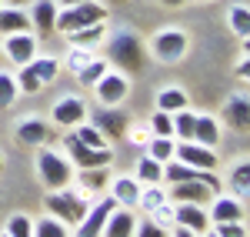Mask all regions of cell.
<instances>
[{
	"mask_svg": "<svg viewBox=\"0 0 250 237\" xmlns=\"http://www.w3.org/2000/svg\"><path fill=\"white\" fill-rule=\"evenodd\" d=\"M247 74H250V64H247V50H244V57H240V64H237V77L247 80Z\"/></svg>",
	"mask_w": 250,
	"mask_h": 237,
	"instance_id": "f6af8a7d",
	"label": "cell"
},
{
	"mask_svg": "<svg viewBox=\"0 0 250 237\" xmlns=\"http://www.w3.org/2000/svg\"><path fill=\"white\" fill-rule=\"evenodd\" d=\"M57 7H70V3H80V0H54Z\"/></svg>",
	"mask_w": 250,
	"mask_h": 237,
	"instance_id": "c3c4849f",
	"label": "cell"
},
{
	"mask_svg": "<svg viewBox=\"0 0 250 237\" xmlns=\"http://www.w3.org/2000/svg\"><path fill=\"white\" fill-rule=\"evenodd\" d=\"M0 167H3V154H0Z\"/></svg>",
	"mask_w": 250,
	"mask_h": 237,
	"instance_id": "f5cc1de1",
	"label": "cell"
},
{
	"mask_svg": "<svg viewBox=\"0 0 250 237\" xmlns=\"http://www.w3.org/2000/svg\"><path fill=\"white\" fill-rule=\"evenodd\" d=\"M204 237H217V234H213V231H204Z\"/></svg>",
	"mask_w": 250,
	"mask_h": 237,
	"instance_id": "f907efd6",
	"label": "cell"
},
{
	"mask_svg": "<svg viewBox=\"0 0 250 237\" xmlns=\"http://www.w3.org/2000/svg\"><path fill=\"white\" fill-rule=\"evenodd\" d=\"M90 124H94L107 140H120L127 134V127H130V117H127L124 110H117V107H107V110H97Z\"/></svg>",
	"mask_w": 250,
	"mask_h": 237,
	"instance_id": "4fadbf2b",
	"label": "cell"
},
{
	"mask_svg": "<svg viewBox=\"0 0 250 237\" xmlns=\"http://www.w3.org/2000/svg\"><path fill=\"white\" fill-rule=\"evenodd\" d=\"M3 54H7L10 64H17V67L30 64V60L37 57V34H34V30L7 34V37H3Z\"/></svg>",
	"mask_w": 250,
	"mask_h": 237,
	"instance_id": "8fae6325",
	"label": "cell"
},
{
	"mask_svg": "<svg viewBox=\"0 0 250 237\" xmlns=\"http://www.w3.org/2000/svg\"><path fill=\"white\" fill-rule=\"evenodd\" d=\"M114 207H117V200L110 197V194L100 197L97 204H90L87 214H83L80 224H77V237H100V231H104V224H107V217H110Z\"/></svg>",
	"mask_w": 250,
	"mask_h": 237,
	"instance_id": "30bf717a",
	"label": "cell"
},
{
	"mask_svg": "<svg viewBox=\"0 0 250 237\" xmlns=\"http://www.w3.org/2000/svg\"><path fill=\"white\" fill-rule=\"evenodd\" d=\"M197 144H204V147H217L220 144V124L210 117V114H197L193 120V137Z\"/></svg>",
	"mask_w": 250,
	"mask_h": 237,
	"instance_id": "7402d4cb",
	"label": "cell"
},
{
	"mask_svg": "<svg viewBox=\"0 0 250 237\" xmlns=\"http://www.w3.org/2000/svg\"><path fill=\"white\" fill-rule=\"evenodd\" d=\"M170 120H173V137H180V140H190L193 137V120H197V114H193L190 107H184V110L170 114Z\"/></svg>",
	"mask_w": 250,
	"mask_h": 237,
	"instance_id": "1f68e13d",
	"label": "cell"
},
{
	"mask_svg": "<svg viewBox=\"0 0 250 237\" xmlns=\"http://www.w3.org/2000/svg\"><path fill=\"white\" fill-rule=\"evenodd\" d=\"M0 237H10V234H7V231H3V234H0Z\"/></svg>",
	"mask_w": 250,
	"mask_h": 237,
	"instance_id": "db71d44e",
	"label": "cell"
},
{
	"mask_svg": "<svg viewBox=\"0 0 250 237\" xmlns=\"http://www.w3.org/2000/svg\"><path fill=\"white\" fill-rule=\"evenodd\" d=\"M107 70H110V64H107L104 57H94L90 64H87V67H80V70H77V80L83 84V87H94V84L104 77Z\"/></svg>",
	"mask_w": 250,
	"mask_h": 237,
	"instance_id": "4dcf8cb0",
	"label": "cell"
},
{
	"mask_svg": "<svg viewBox=\"0 0 250 237\" xmlns=\"http://www.w3.org/2000/svg\"><path fill=\"white\" fill-rule=\"evenodd\" d=\"M173 147H177L173 137H150L147 140V154L154 160H160V164H167V160L173 157Z\"/></svg>",
	"mask_w": 250,
	"mask_h": 237,
	"instance_id": "836d02e7",
	"label": "cell"
},
{
	"mask_svg": "<svg viewBox=\"0 0 250 237\" xmlns=\"http://www.w3.org/2000/svg\"><path fill=\"white\" fill-rule=\"evenodd\" d=\"M90 60H94V50H87V47H70V54H67V70L77 74L80 67H87Z\"/></svg>",
	"mask_w": 250,
	"mask_h": 237,
	"instance_id": "ab89813d",
	"label": "cell"
},
{
	"mask_svg": "<svg viewBox=\"0 0 250 237\" xmlns=\"http://www.w3.org/2000/svg\"><path fill=\"white\" fill-rule=\"evenodd\" d=\"M70 134H74L80 144H87V147H110V140L104 137V134L97 130L94 124H87V120H83V124H77V127H74Z\"/></svg>",
	"mask_w": 250,
	"mask_h": 237,
	"instance_id": "f546056e",
	"label": "cell"
},
{
	"mask_svg": "<svg viewBox=\"0 0 250 237\" xmlns=\"http://www.w3.org/2000/svg\"><path fill=\"white\" fill-rule=\"evenodd\" d=\"M94 94L100 100V107H120L127 100V94H130V77L120 74V70H107L94 84Z\"/></svg>",
	"mask_w": 250,
	"mask_h": 237,
	"instance_id": "ba28073f",
	"label": "cell"
},
{
	"mask_svg": "<svg viewBox=\"0 0 250 237\" xmlns=\"http://www.w3.org/2000/svg\"><path fill=\"white\" fill-rule=\"evenodd\" d=\"M104 23H90V27H80V30H70L67 40H70V47H87V50H94L97 43H104Z\"/></svg>",
	"mask_w": 250,
	"mask_h": 237,
	"instance_id": "cb8c5ba5",
	"label": "cell"
},
{
	"mask_svg": "<svg viewBox=\"0 0 250 237\" xmlns=\"http://www.w3.org/2000/svg\"><path fill=\"white\" fill-rule=\"evenodd\" d=\"M14 3H20V0H14Z\"/></svg>",
	"mask_w": 250,
	"mask_h": 237,
	"instance_id": "9f6ffc18",
	"label": "cell"
},
{
	"mask_svg": "<svg viewBox=\"0 0 250 237\" xmlns=\"http://www.w3.org/2000/svg\"><path fill=\"white\" fill-rule=\"evenodd\" d=\"M173 160H180L187 167H197V171H217V164H220L217 160V151L197 144V140H180L173 147Z\"/></svg>",
	"mask_w": 250,
	"mask_h": 237,
	"instance_id": "9c48e42d",
	"label": "cell"
},
{
	"mask_svg": "<svg viewBox=\"0 0 250 237\" xmlns=\"http://www.w3.org/2000/svg\"><path fill=\"white\" fill-rule=\"evenodd\" d=\"M3 231L10 237H34V220L27 217V214H10Z\"/></svg>",
	"mask_w": 250,
	"mask_h": 237,
	"instance_id": "8d00e7d4",
	"label": "cell"
},
{
	"mask_svg": "<svg viewBox=\"0 0 250 237\" xmlns=\"http://www.w3.org/2000/svg\"><path fill=\"white\" fill-rule=\"evenodd\" d=\"M50 120H54L57 127L74 130L77 124L87 120V100H80V97H60L57 104L50 107Z\"/></svg>",
	"mask_w": 250,
	"mask_h": 237,
	"instance_id": "7c38bea8",
	"label": "cell"
},
{
	"mask_svg": "<svg viewBox=\"0 0 250 237\" xmlns=\"http://www.w3.org/2000/svg\"><path fill=\"white\" fill-rule=\"evenodd\" d=\"M0 7H3V0H0Z\"/></svg>",
	"mask_w": 250,
	"mask_h": 237,
	"instance_id": "11a10c76",
	"label": "cell"
},
{
	"mask_svg": "<svg viewBox=\"0 0 250 237\" xmlns=\"http://www.w3.org/2000/svg\"><path fill=\"white\" fill-rule=\"evenodd\" d=\"M173 224L177 227H187L193 234H204L210 231V217L200 204H173Z\"/></svg>",
	"mask_w": 250,
	"mask_h": 237,
	"instance_id": "5bb4252c",
	"label": "cell"
},
{
	"mask_svg": "<svg viewBox=\"0 0 250 237\" xmlns=\"http://www.w3.org/2000/svg\"><path fill=\"white\" fill-rule=\"evenodd\" d=\"M107 184H110L107 167H87V171L77 174V187L83 191V194H97V191H104Z\"/></svg>",
	"mask_w": 250,
	"mask_h": 237,
	"instance_id": "603a6c76",
	"label": "cell"
},
{
	"mask_svg": "<svg viewBox=\"0 0 250 237\" xmlns=\"http://www.w3.org/2000/svg\"><path fill=\"white\" fill-rule=\"evenodd\" d=\"M224 120L230 124L233 130H247V124H250V100H247V94H233V97L224 104Z\"/></svg>",
	"mask_w": 250,
	"mask_h": 237,
	"instance_id": "ffe728a7",
	"label": "cell"
},
{
	"mask_svg": "<svg viewBox=\"0 0 250 237\" xmlns=\"http://www.w3.org/2000/svg\"><path fill=\"white\" fill-rule=\"evenodd\" d=\"M167 200V191H160V184H147V191H140V200H137V207H144L147 214H154L157 207Z\"/></svg>",
	"mask_w": 250,
	"mask_h": 237,
	"instance_id": "e575fe53",
	"label": "cell"
},
{
	"mask_svg": "<svg viewBox=\"0 0 250 237\" xmlns=\"http://www.w3.org/2000/svg\"><path fill=\"white\" fill-rule=\"evenodd\" d=\"M107 20V7L97 3V0H80V3H70V7H60L57 10V27L60 34H70V30H80V27H90V23H104Z\"/></svg>",
	"mask_w": 250,
	"mask_h": 237,
	"instance_id": "5b68a950",
	"label": "cell"
},
{
	"mask_svg": "<svg viewBox=\"0 0 250 237\" xmlns=\"http://www.w3.org/2000/svg\"><path fill=\"white\" fill-rule=\"evenodd\" d=\"M14 140L23 144V147H43L50 140V127L43 120H23V124H17V130H14Z\"/></svg>",
	"mask_w": 250,
	"mask_h": 237,
	"instance_id": "d6986e66",
	"label": "cell"
},
{
	"mask_svg": "<svg viewBox=\"0 0 250 237\" xmlns=\"http://www.w3.org/2000/svg\"><path fill=\"white\" fill-rule=\"evenodd\" d=\"M137 180L147 187V184H164V164L154 160L150 154H144V157L137 160Z\"/></svg>",
	"mask_w": 250,
	"mask_h": 237,
	"instance_id": "484cf974",
	"label": "cell"
},
{
	"mask_svg": "<svg viewBox=\"0 0 250 237\" xmlns=\"http://www.w3.org/2000/svg\"><path fill=\"white\" fill-rule=\"evenodd\" d=\"M30 67H34V74L40 77V84L47 87V84H54L57 80V74H60V57H34L30 60Z\"/></svg>",
	"mask_w": 250,
	"mask_h": 237,
	"instance_id": "4316f807",
	"label": "cell"
},
{
	"mask_svg": "<svg viewBox=\"0 0 250 237\" xmlns=\"http://www.w3.org/2000/svg\"><path fill=\"white\" fill-rule=\"evenodd\" d=\"M34 237H67V224L57 217H43L34 224Z\"/></svg>",
	"mask_w": 250,
	"mask_h": 237,
	"instance_id": "74e56055",
	"label": "cell"
},
{
	"mask_svg": "<svg viewBox=\"0 0 250 237\" xmlns=\"http://www.w3.org/2000/svg\"><path fill=\"white\" fill-rule=\"evenodd\" d=\"M20 97L17 90V77L10 74V70H0V110H7V107H14V100Z\"/></svg>",
	"mask_w": 250,
	"mask_h": 237,
	"instance_id": "d6a6232c",
	"label": "cell"
},
{
	"mask_svg": "<svg viewBox=\"0 0 250 237\" xmlns=\"http://www.w3.org/2000/svg\"><path fill=\"white\" fill-rule=\"evenodd\" d=\"M213 227H217V231H213L217 237H250L244 220H227V224H213Z\"/></svg>",
	"mask_w": 250,
	"mask_h": 237,
	"instance_id": "60d3db41",
	"label": "cell"
},
{
	"mask_svg": "<svg viewBox=\"0 0 250 237\" xmlns=\"http://www.w3.org/2000/svg\"><path fill=\"white\" fill-rule=\"evenodd\" d=\"M227 20H230L233 34H237L240 40H247V34H250V10H247V3H233L230 14H227Z\"/></svg>",
	"mask_w": 250,
	"mask_h": 237,
	"instance_id": "83f0119b",
	"label": "cell"
},
{
	"mask_svg": "<svg viewBox=\"0 0 250 237\" xmlns=\"http://www.w3.org/2000/svg\"><path fill=\"white\" fill-rule=\"evenodd\" d=\"M37 177H40L43 187L60 191V187H67V184L74 180V164H70V157H63V154L50 151V147L43 144L40 154H37Z\"/></svg>",
	"mask_w": 250,
	"mask_h": 237,
	"instance_id": "277c9868",
	"label": "cell"
},
{
	"mask_svg": "<svg viewBox=\"0 0 250 237\" xmlns=\"http://www.w3.org/2000/svg\"><path fill=\"white\" fill-rule=\"evenodd\" d=\"M110 3H124V0H110Z\"/></svg>",
	"mask_w": 250,
	"mask_h": 237,
	"instance_id": "816d5d0a",
	"label": "cell"
},
{
	"mask_svg": "<svg viewBox=\"0 0 250 237\" xmlns=\"http://www.w3.org/2000/svg\"><path fill=\"white\" fill-rule=\"evenodd\" d=\"M160 3H164V7H184L187 0H160Z\"/></svg>",
	"mask_w": 250,
	"mask_h": 237,
	"instance_id": "7dc6e473",
	"label": "cell"
},
{
	"mask_svg": "<svg viewBox=\"0 0 250 237\" xmlns=\"http://www.w3.org/2000/svg\"><path fill=\"white\" fill-rule=\"evenodd\" d=\"M23 30H34L30 27V14L20 10V7H0V34H23Z\"/></svg>",
	"mask_w": 250,
	"mask_h": 237,
	"instance_id": "44dd1931",
	"label": "cell"
},
{
	"mask_svg": "<svg viewBox=\"0 0 250 237\" xmlns=\"http://www.w3.org/2000/svg\"><path fill=\"white\" fill-rule=\"evenodd\" d=\"M87 207H90V194H83L80 187H70V184L47 194V211H50V217L63 220L67 227H77L80 217L87 214Z\"/></svg>",
	"mask_w": 250,
	"mask_h": 237,
	"instance_id": "7a4b0ae2",
	"label": "cell"
},
{
	"mask_svg": "<svg viewBox=\"0 0 250 237\" xmlns=\"http://www.w3.org/2000/svg\"><path fill=\"white\" fill-rule=\"evenodd\" d=\"M107 64H114L120 67V74H127V70H140L144 64H147V54H144V43L137 34L130 30H120L110 43H107Z\"/></svg>",
	"mask_w": 250,
	"mask_h": 237,
	"instance_id": "3957f363",
	"label": "cell"
},
{
	"mask_svg": "<svg viewBox=\"0 0 250 237\" xmlns=\"http://www.w3.org/2000/svg\"><path fill=\"white\" fill-rule=\"evenodd\" d=\"M14 77H17V90H20V94H27V97H34V94L43 90V84H40V77L34 74V67H30V64H23Z\"/></svg>",
	"mask_w": 250,
	"mask_h": 237,
	"instance_id": "f1b7e54d",
	"label": "cell"
},
{
	"mask_svg": "<svg viewBox=\"0 0 250 237\" xmlns=\"http://www.w3.org/2000/svg\"><path fill=\"white\" fill-rule=\"evenodd\" d=\"M224 191V184H220V177L213 174V171H204L200 177H190V180H177V184H170V191H167V200H173V204H207V200H213L217 194Z\"/></svg>",
	"mask_w": 250,
	"mask_h": 237,
	"instance_id": "6da1fadb",
	"label": "cell"
},
{
	"mask_svg": "<svg viewBox=\"0 0 250 237\" xmlns=\"http://www.w3.org/2000/svg\"><path fill=\"white\" fill-rule=\"evenodd\" d=\"M63 147H67L70 164H77V171H87V167H110V160H114V147H87V144H80L74 134H63Z\"/></svg>",
	"mask_w": 250,
	"mask_h": 237,
	"instance_id": "52a82bcc",
	"label": "cell"
},
{
	"mask_svg": "<svg viewBox=\"0 0 250 237\" xmlns=\"http://www.w3.org/2000/svg\"><path fill=\"white\" fill-rule=\"evenodd\" d=\"M134 231H137L134 211L130 207H114L107 224H104V231H100V237H134Z\"/></svg>",
	"mask_w": 250,
	"mask_h": 237,
	"instance_id": "2e32d148",
	"label": "cell"
},
{
	"mask_svg": "<svg viewBox=\"0 0 250 237\" xmlns=\"http://www.w3.org/2000/svg\"><path fill=\"white\" fill-rule=\"evenodd\" d=\"M107 187H110V197L117 200V207H130V211L137 207L140 191H144V184H140L137 177H114Z\"/></svg>",
	"mask_w": 250,
	"mask_h": 237,
	"instance_id": "e0dca14e",
	"label": "cell"
},
{
	"mask_svg": "<svg viewBox=\"0 0 250 237\" xmlns=\"http://www.w3.org/2000/svg\"><path fill=\"white\" fill-rule=\"evenodd\" d=\"M184 107H190V97H187V90H180V87H164V90L157 94V110L177 114V110H184Z\"/></svg>",
	"mask_w": 250,
	"mask_h": 237,
	"instance_id": "d4e9b609",
	"label": "cell"
},
{
	"mask_svg": "<svg viewBox=\"0 0 250 237\" xmlns=\"http://www.w3.org/2000/svg\"><path fill=\"white\" fill-rule=\"evenodd\" d=\"M57 3L54 0H34V7H30V27H34V34L40 37H50V30L57 27Z\"/></svg>",
	"mask_w": 250,
	"mask_h": 237,
	"instance_id": "9a60e30c",
	"label": "cell"
},
{
	"mask_svg": "<svg viewBox=\"0 0 250 237\" xmlns=\"http://www.w3.org/2000/svg\"><path fill=\"white\" fill-rule=\"evenodd\" d=\"M187 3H210V0H187Z\"/></svg>",
	"mask_w": 250,
	"mask_h": 237,
	"instance_id": "681fc988",
	"label": "cell"
},
{
	"mask_svg": "<svg viewBox=\"0 0 250 237\" xmlns=\"http://www.w3.org/2000/svg\"><path fill=\"white\" fill-rule=\"evenodd\" d=\"M187 50H190V37H187V30H180V27H164V30H157L154 40H150V54H154L160 64H180V60L187 57Z\"/></svg>",
	"mask_w": 250,
	"mask_h": 237,
	"instance_id": "8992f818",
	"label": "cell"
},
{
	"mask_svg": "<svg viewBox=\"0 0 250 237\" xmlns=\"http://www.w3.org/2000/svg\"><path fill=\"white\" fill-rule=\"evenodd\" d=\"M147 127H150V134H154V137H173V120H170L167 110H157Z\"/></svg>",
	"mask_w": 250,
	"mask_h": 237,
	"instance_id": "f35d334b",
	"label": "cell"
},
{
	"mask_svg": "<svg viewBox=\"0 0 250 237\" xmlns=\"http://www.w3.org/2000/svg\"><path fill=\"white\" fill-rule=\"evenodd\" d=\"M244 200L240 197H213V207H210V224H227V220H244Z\"/></svg>",
	"mask_w": 250,
	"mask_h": 237,
	"instance_id": "ac0fdd59",
	"label": "cell"
},
{
	"mask_svg": "<svg viewBox=\"0 0 250 237\" xmlns=\"http://www.w3.org/2000/svg\"><path fill=\"white\" fill-rule=\"evenodd\" d=\"M230 187L237 191L240 200L247 197V191H250V164L247 160H237V167H233V174H230Z\"/></svg>",
	"mask_w": 250,
	"mask_h": 237,
	"instance_id": "d590c367",
	"label": "cell"
},
{
	"mask_svg": "<svg viewBox=\"0 0 250 237\" xmlns=\"http://www.w3.org/2000/svg\"><path fill=\"white\" fill-rule=\"evenodd\" d=\"M150 137H154V134H150V127H147V130H144V127H137V130H134V137H130V140H134V144H147Z\"/></svg>",
	"mask_w": 250,
	"mask_h": 237,
	"instance_id": "ee69618b",
	"label": "cell"
},
{
	"mask_svg": "<svg viewBox=\"0 0 250 237\" xmlns=\"http://www.w3.org/2000/svg\"><path fill=\"white\" fill-rule=\"evenodd\" d=\"M170 237H200V234H193V231H187V227H177Z\"/></svg>",
	"mask_w": 250,
	"mask_h": 237,
	"instance_id": "bcb514c9",
	"label": "cell"
},
{
	"mask_svg": "<svg viewBox=\"0 0 250 237\" xmlns=\"http://www.w3.org/2000/svg\"><path fill=\"white\" fill-rule=\"evenodd\" d=\"M134 234L137 237H170V234H167V227H164V224H157V220H144Z\"/></svg>",
	"mask_w": 250,
	"mask_h": 237,
	"instance_id": "b9f144b4",
	"label": "cell"
},
{
	"mask_svg": "<svg viewBox=\"0 0 250 237\" xmlns=\"http://www.w3.org/2000/svg\"><path fill=\"white\" fill-rule=\"evenodd\" d=\"M150 220H157V224H164V227H167V224H173V204H170V200H164V204L157 207L154 214H150Z\"/></svg>",
	"mask_w": 250,
	"mask_h": 237,
	"instance_id": "7bdbcfd3",
	"label": "cell"
}]
</instances>
